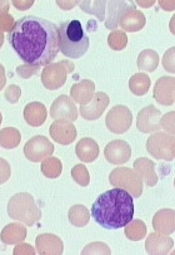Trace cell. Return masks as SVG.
I'll list each match as a JSON object with an SVG mask.
<instances>
[{
  "label": "cell",
  "mask_w": 175,
  "mask_h": 255,
  "mask_svg": "<svg viewBox=\"0 0 175 255\" xmlns=\"http://www.w3.org/2000/svg\"><path fill=\"white\" fill-rule=\"evenodd\" d=\"M8 42L24 63L49 66L60 52L59 26L35 15L20 18L8 33Z\"/></svg>",
  "instance_id": "1"
},
{
  "label": "cell",
  "mask_w": 175,
  "mask_h": 255,
  "mask_svg": "<svg viewBox=\"0 0 175 255\" xmlns=\"http://www.w3.org/2000/svg\"><path fill=\"white\" fill-rule=\"evenodd\" d=\"M90 214L103 229H123L134 218L133 196L119 187L103 192L93 204Z\"/></svg>",
  "instance_id": "2"
},
{
  "label": "cell",
  "mask_w": 175,
  "mask_h": 255,
  "mask_svg": "<svg viewBox=\"0 0 175 255\" xmlns=\"http://www.w3.org/2000/svg\"><path fill=\"white\" fill-rule=\"evenodd\" d=\"M89 45V37L79 20H66L59 26V48L66 58H81L88 52Z\"/></svg>",
  "instance_id": "3"
},
{
  "label": "cell",
  "mask_w": 175,
  "mask_h": 255,
  "mask_svg": "<svg viewBox=\"0 0 175 255\" xmlns=\"http://www.w3.org/2000/svg\"><path fill=\"white\" fill-rule=\"evenodd\" d=\"M8 214L11 219L23 221L26 225H34L42 216L32 195L21 192L11 197L8 204Z\"/></svg>",
  "instance_id": "4"
},
{
  "label": "cell",
  "mask_w": 175,
  "mask_h": 255,
  "mask_svg": "<svg viewBox=\"0 0 175 255\" xmlns=\"http://www.w3.org/2000/svg\"><path fill=\"white\" fill-rule=\"evenodd\" d=\"M109 181L113 186L125 189V191L134 197H139L143 192V182L140 176L128 167L115 168L110 174Z\"/></svg>",
  "instance_id": "5"
},
{
  "label": "cell",
  "mask_w": 175,
  "mask_h": 255,
  "mask_svg": "<svg viewBox=\"0 0 175 255\" xmlns=\"http://www.w3.org/2000/svg\"><path fill=\"white\" fill-rule=\"evenodd\" d=\"M148 152L155 158L172 161L174 158V138L167 133H155L149 137L147 142Z\"/></svg>",
  "instance_id": "6"
},
{
  "label": "cell",
  "mask_w": 175,
  "mask_h": 255,
  "mask_svg": "<svg viewBox=\"0 0 175 255\" xmlns=\"http://www.w3.org/2000/svg\"><path fill=\"white\" fill-rule=\"evenodd\" d=\"M54 152V146L44 136H35L29 139L24 147V155L32 162H40Z\"/></svg>",
  "instance_id": "7"
},
{
  "label": "cell",
  "mask_w": 175,
  "mask_h": 255,
  "mask_svg": "<svg viewBox=\"0 0 175 255\" xmlns=\"http://www.w3.org/2000/svg\"><path fill=\"white\" fill-rule=\"evenodd\" d=\"M107 127L114 133H124L128 131L133 122V115L125 106H117L107 116Z\"/></svg>",
  "instance_id": "8"
},
{
  "label": "cell",
  "mask_w": 175,
  "mask_h": 255,
  "mask_svg": "<svg viewBox=\"0 0 175 255\" xmlns=\"http://www.w3.org/2000/svg\"><path fill=\"white\" fill-rule=\"evenodd\" d=\"M66 62L61 63H50L43 71L42 82L48 90H58L65 83L66 79V68L64 66Z\"/></svg>",
  "instance_id": "9"
},
{
  "label": "cell",
  "mask_w": 175,
  "mask_h": 255,
  "mask_svg": "<svg viewBox=\"0 0 175 255\" xmlns=\"http://www.w3.org/2000/svg\"><path fill=\"white\" fill-rule=\"evenodd\" d=\"M104 155L108 162L110 163H114V165L125 163L128 162L129 158H130V146H129V143L125 142V141L115 139V141H112L110 143H108L107 147H105Z\"/></svg>",
  "instance_id": "10"
},
{
  "label": "cell",
  "mask_w": 175,
  "mask_h": 255,
  "mask_svg": "<svg viewBox=\"0 0 175 255\" xmlns=\"http://www.w3.org/2000/svg\"><path fill=\"white\" fill-rule=\"evenodd\" d=\"M49 132L55 142L60 143V145H69L76 138L75 127L70 121H66V120L55 121L50 126Z\"/></svg>",
  "instance_id": "11"
},
{
  "label": "cell",
  "mask_w": 175,
  "mask_h": 255,
  "mask_svg": "<svg viewBox=\"0 0 175 255\" xmlns=\"http://www.w3.org/2000/svg\"><path fill=\"white\" fill-rule=\"evenodd\" d=\"M50 116L54 120H66V121H75L78 119V111L75 105L69 100L66 96H60L53 103L50 110Z\"/></svg>",
  "instance_id": "12"
},
{
  "label": "cell",
  "mask_w": 175,
  "mask_h": 255,
  "mask_svg": "<svg viewBox=\"0 0 175 255\" xmlns=\"http://www.w3.org/2000/svg\"><path fill=\"white\" fill-rule=\"evenodd\" d=\"M136 126L139 131L144 133L158 131L160 129V112L155 110L154 106H148L141 112H139Z\"/></svg>",
  "instance_id": "13"
},
{
  "label": "cell",
  "mask_w": 175,
  "mask_h": 255,
  "mask_svg": "<svg viewBox=\"0 0 175 255\" xmlns=\"http://www.w3.org/2000/svg\"><path fill=\"white\" fill-rule=\"evenodd\" d=\"M108 103H109V97L108 95L103 92H98L97 95L93 97V100L90 101V103L88 106H81L80 107V115L85 120H89V121H94L98 120L102 113L104 112V110L107 108Z\"/></svg>",
  "instance_id": "14"
},
{
  "label": "cell",
  "mask_w": 175,
  "mask_h": 255,
  "mask_svg": "<svg viewBox=\"0 0 175 255\" xmlns=\"http://www.w3.org/2000/svg\"><path fill=\"white\" fill-rule=\"evenodd\" d=\"M154 98L160 105H173L174 103V78H170V77L160 78L155 84Z\"/></svg>",
  "instance_id": "15"
},
{
  "label": "cell",
  "mask_w": 175,
  "mask_h": 255,
  "mask_svg": "<svg viewBox=\"0 0 175 255\" xmlns=\"http://www.w3.org/2000/svg\"><path fill=\"white\" fill-rule=\"evenodd\" d=\"M47 108L40 102L28 103L24 108V119L28 125L33 127H39L47 120Z\"/></svg>",
  "instance_id": "16"
},
{
  "label": "cell",
  "mask_w": 175,
  "mask_h": 255,
  "mask_svg": "<svg viewBox=\"0 0 175 255\" xmlns=\"http://www.w3.org/2000/svg\"><path fill=\"white\" fill-rule=\"evenodd\" d=\"M37 249L39 254H61L63 242L53 234H42L37 238Z\"/></svg>",
  "instance_id": "17"
},
{
  "label": "cell",
  "mask_w": 175,
  "mask_h": 255,
  "mask_svg": "<svg viewBox=\"0 0 175 255\" xmlns=\"http://www.w3.org/2000/svg\"><path fill=\"white\" fill-rule=\"evenodd\" d=\"M121 28L128 32H138L143 29L145 25V16L141 11L136 10L135 8H131L130 10L126 11L119 20Z\"/></svg>",
  "instance_id": "18"
},
{
  "label": "cell",
  "mask_w": 175,
  "mask_h": 255,
  "mask_svg": "<svg viewBox=\"0 0 175 255\" xmlns=\"http://www.w3.org/2000/svg\"><path fill=\"white\" fill-rule=\"evenodd\" d=\"M76 156L84 162H93L99 155V146L92 138L80 139L76 145Z\"/></svg>",
  "instance_id": "19"
},
{
  "label": "cell",
  "mask_w": 175,
  "mask_h": 255,
  "mask_svg": "<svg viewBox=\"0 0 175 255\" xmlns=\"http://www.w3.org/2000/svg\"><path fill=\"white\" fill-rule=\"evenodd\" d=\"M154 162L147 160V158H139L134 163V168L135 171L138 172L140 179H143L145 181V184L149 185V186H154L158 182V176L155 175L154 171Z\"/></svg>",
  "instance_id": "20"
},
{
  "label": "cell",
  "mask_w": 175,
  "mask_h": 255,
  "mask_svg": "<svg viewBox=\"0 0 175 255\" xmlns=\"http://www.w3.org/2000/svg\"><path fill=\"white\" fill-rule=\"evenodd\" d=\"M94 83L85 79L80 83L74 84L71 87V97L74 98L75 102L80 103V105L90 102L93 100V96H94Z\"/></svg>",
  "instance_id": "21"
},
{
  "label": "cell",
  "mask_w": 175,
  "mask_h": 255,
  "mask_svg": "<svg viewBox=\"0 0 175 255\" xmlns=\"http://www.w3.org/2000/svg\"><path fill=\"white\" fill-rule=\"evenodd\" d=\"M145 247L149 254H165L173 247V240L162 235L152 234L148 238Z\"/></svg>",
  "instance_id": "22"
},
{
  "label": "cell",
  "mask_w": 175,
  "mask_h": 255,
  "mask_svg": "<svg viewBox=\"0 0 175 255\" xmlns=\"http://www.w3.org/2000/svg\"><path fill=\"white\" fill-rule=\"evenodd\" d=\"M154 228L163 234L174 233V210H163L154 216Z\"/></svg>",
  "instance_id": "23"
},
{
  "label": "cell",
  "mask_w": 175,
  "mask_h": 255,
  "mask_svg": "<svg viewBox=\"0 0 175 255\" xmlns=\"http://www.w3.org/2000/svg\"><path fill=\"white\" fill-rule=\"evenodd\" d=\"M26 237V230L23 225L19 224H10L4 228L1 232V242L5 244H16L23 242Z\"/></svg>",
  "instance_id": "24"
},
{
  "label": "cell",
  "mask_w": 175,
  "mask_h": 255,
  "mask_svg": "<svg viewBox=\"0 0 175 255\" xmlns=\"http://www.w3.org/2000/svg\"><path fill=\"white\" fill-rule=\"evenodd\" d=\"M130 91L136 96H144L150 88V78L145 73H136L129 81Z\"/></svg>",
  "instance_id": "25"
},
{
  "label": "cell",
  "mask_w": 175,
  "mask_h": 255,
  "mask_svg": "<svg viewBox=\"0 0 175 255\" xmlns=\"http://www.w3.org/2000/svg\"><path fill=\"white\" fill-rule=\"evenodd\" d=\"M158 63H159V57H158L157 52L154 50H144L138 58V67L143 71L147 72H154L157 68Z\"/></svg>",
  "instance_id": "26"
},
{
  "label": "cell",
  "mask_w": 175,
  "mask_h": 255,
  "mask_svg": "<svg viewBox=\"0 0 175 255\" xmlns=\"http://www.w3.org/2000/svg\"><path fill=\"white\" fill-rule=\"evenodd\" d=\"M63 171V165L57 157L45 158L42 163V172L49 179H57Z\"/></svg>",
  "instance_id": "27"
},
{
  "label": "cell",
  "mask_w": 175,
  "mask_h": 255,
  "mask_svg": "<svg viewBox=\"0 0 175 255\" xmlns=\"http://www.w3.org/2000/svg\"><path fill=\"white\" fill-rule=\"evenodd\" d=\"M20 133H19L18 129L13 128V127L0 131V145L4 148L16 147L20 142Z\"/></svg>",
  "instance_id": "28"
},
{
  "label": "cell",
  "mask_w": 175,
  "mask_h": 255,
  "mask_svg": "<svg viewBox=\"0 0 175 255\" xmlns=\"http://www.w3.org/2000/svg\"><path fill=\"white\" fill-rule=\"evenodd\" d=\"M69 220L75 226H84L89 221V213L83 205H74L69 211Z\"/></svg>",
  "instance_id": "29"
},
{
  "label": "cell",
  "mask_w": 175,
  "mask_h": 255,
  "mask_svg": "<svg viewBox=\"0 0 175 255\" xmlns=\"http://www.w3.org/2000/svg\"><path fill=\"white\" fill-rule=\"evenodd\" d=\"M145 233H147V226L143 221L140 220H131L130 223L126 225L125 229V235L133 242H138V240H141L144 237H145Z\"/></svg>",
  "instance_id": "30"
},
{
  "label": "cell",
  "mask_w": 175,
  "mask_h": 255,
  "mask_svg": "<svg viewBox=\"0 0 175 255\" xmlns=\"http://www.w3.org/2000/svg\"><path fill=\"white\" fill-rule=\"evenodd\" d=\"M126 35L125 33L121 32V30H115L112 34L108 37V43H109L110 48L114 50H121L125 48L126 45Z\"/></svg>",
  "instance_id": "31"
},
{
  "label": "cell",
  "mask_w": 175,
  "mask_h": 255,
  "mask_svg": "<svg viewBox=\"0 0 175 255\" xmlns=\"http://www.w3.org/2000/svg\"><path fill=\"white\" fill-rule=\"evenodd\" d=\"M75 182H78L81 186H86L89 184V174H88V170L84 165H76L71 171Z\"/></svg>",
  "instance_id": "32"
},
{
  "label": "cell",
  "mask_w": 175,
  "mask_h": 255,
  "mask_svg": "<svg viewBox=\"0 0 175 255\" xmlns=\"http://www.w3.org/2000/svg\"><path fill=\"white\" fill-rule=\"evenodd\" d=\"M10 177V165L4 158H0V184L6 182Z\"/></svg>",
  "instance_id": "33"
},
{
  "label": "cell",
  "mask_w": 175,
  "mask_h": 255,
  "mask_svg": "<svg viewBox=\"0 0 175 255\" xmlns=\"http://www.w3.org/2000/svg\"><path fill=\"white\" fill-rule=\"evenodd\" d=\"M20 93H21L20 92V88L16 87V86H10V87H9V90L5 92L6 100H8V98L11 96V98H10V100H9V102L15 103L16 101H18V98H19V96H20Z\"/></svg>",
  "instance_id": "34"
},
{
  "label": "cell",
  "mask_w": 175,
  "mask_h": 255,
  "mask_svg": "<svg viewBox=\"0 0 175 255\" xmlns=\"http://www.w3.org/2000/svg\"><path fill=\"white\" fill-rule=\"evenodd\" d=\"M5 82H6L5 71H4V67L0 64V91L4 88V86H5Z\"/></svg>",
  "instance_id": "35"
}]
</instances>
